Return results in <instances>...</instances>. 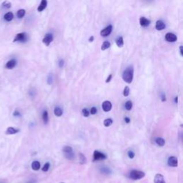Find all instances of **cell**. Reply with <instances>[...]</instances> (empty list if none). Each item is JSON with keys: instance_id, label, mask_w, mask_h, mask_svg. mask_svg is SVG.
I'll use <instances>...</instances> for the list:
<instances>
[{"instance_id": "obj_33", "label": "cell", "mask_w": 183, "mask_h": 183, "mask_svg": "<svg viewBox=\"0 0 183 183\" xmlns=\"http://www.w3.org/2000/svg\"><path fill=\"white\" fill-rule=\"evenodd\" d=\"M3 7H5V8H10L11 7V3L10 2H7V1H5V2L3 3Z\"/></svg>"}, {"instance_id": "obj_21", "label": "cell", "mask_w": 183, "mask_h": 183, "mask_svg": "<svg viewBox=\"0 0 183 183\" xmlns=\"http://www.w3.org/2000/svg\"><path fill=\"white\" fill-rule=\"evenodd\" d=\"M32 168L34 170H39L40 169V163L38 161H34L32 163Z\"/></svg>"}, {"instance_id": "obj_37", "label": "cell", "mask_w": 183, "mask_h": 183, "mask_svg": "<svg viewBox=\"0 0 183 183\" xmlns=\"http://www.w3.org/2000/svg\"><path fill=\"white\" fill-rule=\"evenodd\" d=\"M59 67H63V65H64V60H63V59H61V60L59 61Z\"/></svg>"}, {"instance_id": "obj_25", "label": "cell", "mask_w": 183, "mask_h": 183, "mask_svg": "<svg viewBox=\"0 0 183 183\" xmlns=\"http://www.w3.org/2000/svg\"><path fill=\"white\" fill-rule=\"evenodd\" d=\"M112 122H113V121L112 119H110V118L106 119V120L104 121V125H105L106 127H108L112 124Z\"/></svg>"}, {"instance_id": "obj_27", "label": "cell", "mask_w": 183, "mask_h": 183, "mask_svg": "<svg viewBox=\"0 0 183 183\" xmlns=\"http://www.w3.org/2000/svg\"><path fill=\"white\" fill-rule=\"evenodd\" d=\"M25 14V10H19L17 13V16L18 18H22Z\"/></svg>"}, {"instance_id": "obj_8", "label": "cell", "mask_w": 183, "mask_h": 183, "mask_svg": "<svg viewBox=\"0 0 183 183\" xmlns=\"http://www.w3.org/2000/svg\"><path fill=\"white\" fill-rule=\"evenodd\" d=\"M53 41V35L50 33L46 34V35L44 36V39H43L42 41L46 46H49L50 44V43Z\"/></svg>"}, {"instance_id": "obj_41", "label": "cell", "mask_w": 183, "mask_h": 183, "mask_svg": "<svg viewBox=\"0 0 183 183\" xmlns=\"http://www.w3.org/2000/svg\"><path fill=\"white\" fill-rule=\"evenodd\" d=\"M180 54L182 55H183V52H182V46H180Z\"/></svg>"}, {"instance_id": "obj_35", "label": "cell", "mask_w": 183, "mask_h": 183, "mask_svg": "<svg viewBox=\"0 0 183 183\" xmlns=\"http://www.w3.org/2000/svg\"><path fill=\"white\" fill-rule=\"evenodd\" d=\"M161 99H162V101H163V102H165V101H166V97H165V95L164 93L162 94Z\"/></svg>"}, {"instance_id": "obj_15", "label": "cell", "mask_w": 183, "mask_h": 183, "mask_svg": "<svg viewBox=\"0 0 183 183\" xmlns=\"http://www.w3.org/2000/svg\"><path fill=\"white\" fill-rule=\"evenodd\" d=\"M47 1H46V0H42V1H41V3H40L39 6L38 7V8H37L38 12H42L43 10L47 7Z\"/></svg>"}, {"instance_id": "obj_6", "label": "cell", "mask_w": 183, "mask_h": 183, "mask_svg": "<svg viewBox=\"0 0 183 183\" xmlns=\"http://www.w3.org/2000/svg\"><path fill=\"white\" fill-rule=\"evenodd\" d=\"M167 165H169V167H178V160L176 157H174V156H172V157H169L168 158L167 160Z\"/></svg>"}, {"instance_id": "obj_14", "label": "cell", "mask_w": 183, "mask_h": 183, "mask_svg": "<svg viewBox=\"0 0 183 183\" xmlns=\"http://www.w3.org/2000/svg\"><path fill=\"white\" fill-rule=\"evenodd\" d=\"M16 65H17V62H16L15 59H11V60L7 62V63L6 64V67L7 69H11L12 68H14L16 66Z\"/></svg>"}, {"instance_id": "obj_30", "label": "cell", "mask_w": 183, "mask_h": 183, "mask_svg": "<svg viewBox=\"0 0 183 183\" xmlns=\"http://www.w3.org/2000/svg\"><path fill=\"white\" fill-rule=\"evenodd\" d=\"M129 95V87L126 86L124 89V91H123V95L124 97H127Z\"/></svg>"}, {"instance_id": "obj_29", "label": "cell", "mask_w": 183, "mask_h": 183, "mask_svg": "<svg viewBox=\"0 0 183 183\" xmlns=\"http://www.w3.org/2000/svg\"><path fill=\"white\" fill-rule=\"evenodd\" d=\"M80 163H81V164H84V163L87 162V159H86V157H84V155L83 154H80Z\"/></svg>"}, {"instance_id": "obj_18", "label": "cell", "mask_w": 183, "mask_h": 183, "mask_svg": "<svg viewBox=\"0 0 183 183\" xmlns=\"http://www.w3.org/2000/svg\"><path fill=\"white\" fill-rule=\"evenodd\" d=\"M4 18L7 22H10L14 18V14H13L12 12H7V14H4Z\"/></svg>"}, {"instance_id": "obj_17", "label": "cell", "mask_w": 183, "mask_h": 183, "mask_svg": "<svg viewBox=\"0 0 183 183\" xmlns=\"http://www.w3.org/2000/svg\"><path fill=\"white\" fill-rule=\"evenodd\" d=\"M116 44L117 45V47H122L124 45V41H123V37L122 36H119L115 40Z\"/></svg>"}, {"instance_id": "obj_31", "label": "cell", "mask_w": 183, "mask_h": 183, "mask_svg": "<svg viewBox=\"0 0 183 183\" xmlns=\"http://www.w3.org/2000/svg\"><path fill=\"white\" fill-rule=\"evenodd\" d=\"M82 114H83V116H84V117H87L89 115H90V112H89V111L87 109H86V108H84V109L82 110Z\"/></svg>"}, {"instance_id": "obj_5", "label": "cell", "mask_w": 183, "mask_h": 183, "mask_svg": "<svg viewBox=\"0 0 183 183\" xmlns=\"http://www.w3.org/2000/svg\"><path fill=\"white\" fill-rule=\"evenodd\" d=\"M112 28H113L112 25H111V24L108 25L107 27H105V29H103L100 32L101 36L103 37H106L109 36L110 34H111L112 31Z\"/></svg>"}, {"instance_id": "obj_44", "label": "cell", "mask_w": 183, "mask_h": 183, "mask_svg": "<svg viewBox=\"0 0 183 183\" xmlns=\"http://www.w3.org/2000/svg\"><path fill=\"white\" fill-rule=\"evenodd\" d=\"M61 183H63V182H61Z\"/></svg>"}, {"instance_id": "obj_16", "label": "cell", "mask_w": 183, "mask_h": 183, "mask_svg": "<svg viewBox=\"0 0 183 183\" xmlns=\"http://www.w3.org/2000/svg\"><path fill=\"white\" fill-rule=\"evenodd\" d=\"M100 172L104 175H110L112 173L111 169H110L107 167H102L100 168Z\"/></svg>"}, {"instance_id": "obj_2", "label": "cell", "mask_w": 183, "mask_h": 183, "mask_svg": "<svg viewBox=\"0 0 183 183\" xmlns=\"http://www.w3.org/2000/svg\"><path fill=\"white\" fill-rule=\"evenodd\" d=\"M145 176V172L142 171L137 170V169H132L130 171L129 174V178L133 180H139L142 179Z\"/></svg>"}, {"instance_id": "obj_42", "label": "cell", "mask_w": 183, "mask_h": 183, "mask_svg": "<svg viewBox=\"0 0 183 183\" xmlns=\"http://www.w3.org/2000/svg\"><path fill=\"white\" fill-rule=\"evenodd\" d=\"M93 40H94V37L93 36H92L90 39H89V41H90V42H92V41H93Z\"/></svg>"}, {"instance_id": "obj_1", "label": "cell", "mask_w": 183, "mask_h": 183, "mask_svg": "<svg viewBox=\"0 0 183 183\" xmlns=\"http://www.w3.org/2000/svg\"><path fill=\"white\" fill-rule=\"evenodd\" d=\"M134 76V69L132 67H129L122 73V79L124 82H126L128 84L132 83L133 80Z\"/></svg>"}, {"instance_id": "obj_11", "label": "cell", "mask_w": 183, "mask_h": 183, "mask_svg": "<svg viewBox=\"0 0 183 183\" xmlns=\"http://www.w3.org/2000/svg\"><path fill=\"white\" fill-rule=\"evenodd\" d=\"M154 183H165L164 177L161 174H157L154 178Z\"/></svg>"}, {"instance_id": "obj_24", "label": "cell", "mask_w": 183, "mask_h": 183, "mask_svg": "<svg viewBox=\"0 0 183 183\" xmlns=\"http://www.w3.org/2000/svg\"><path fill=\"white\" fill-rule=\"evenodd\" d=\"M110 41H104L103 43H102V47H101V50H102V51H104V50H107V49L110 48Z\"/></svg>"}, {"instance_id": "obj_39", "label": "cell", "mask_w": 183, "mask_h": 183, "mask_svg": "<svg viewBox=\"0 0 183 183\" xmlns=\"http://www.w3.org/2000/svg\"><path fill=\"white\" fill-rule=\"evenodd\" d=\"M27 183H37V181L35 180H29Z\"/></svg>"}, {"instance_id": "obj_36", "label": "cell", "mask_w": 183, "mask_h": 183, "mask_svg": "<svg viewBox=\"0 0 183 183\" xmlns=\"http://www.w3.org/2000/svg\"><path fill=\"white\" fill-rule=\"evenodd\" d=\"M112 74H110L109 75V77H107V80H106V83H108V82H110V81H111V79H112Z\"/></svg>"}, {"instance_id": "obj_22", "label": "cell", "mask_w": 183, "mask_h": 183, "mask_svg": "<svg viewBox=\"0 0 183 183\" xmlns=\"http://www.w3.org/2000/svg\"><path fill=\"white\" fill-rule=\"evenodd\" d=\"M54 113L55 115L56 116V117H61L62 114V113H63V111H62V110L61 109L60 107H56L54 108Z\"/></svg>"}, {"instance_id": "obj_32", "label": "cell", "mask_w": 183, "mask_h": 183, "mask_svg": "<svg viewBox=\"0 0 183 183\" xmlns=\"http://www.w3.org/2000/svg\"><path fill=\"white\" fill-rule=\"evenodd\" d=\"M127 154H128L129 158L130 159H133L134 157H135V152L132 150H129L128 152H127Z\"/></svg>"}, {"instance_id": "obj_43", "label": "cell", "mask_w": 183, "mask_h": 183, "mask_svg": "<svg viewBox=\"0 0 183 183\" xmlns=\"http://www.w3.org/2000/svg\"><path fill=\"white\" fill-rule=\"evenodd\" d=\"M178 97H176L175 99V103H178Z\"/></svg>"}, {"instance_id": "obj_7", "label": "cell", "mask_w": 183, "mask_h": 183, "mask_svg": "<svg viewBox=\"0 0 183 183\" xmlns=\"http://www.w3.org/2000/svg\"><path fill=\"white\" fill-rule=\"evenodd\" d=\"M165 39L166 41H169V42H175V41H176L177 39H178V37H177V36L175 34L171 33V32H168V33H167L166 35H165Z\"/></svg>"}, {"instance_id": "obj_12", "label": "cell", "mask_w": 183, "mask_h": 183, "mask_svg": "<svg viewBox=\"0 0 183 183\" xmlns=\"http://www.w3.org/2000/svg\"><path fill=\"white\" fill-rule=\"evenodd\" d=\"M150 20L147 19V18H145V17H140V19H139V24H140V25L142 27H148L149 24H150Z\"/></svg>"}, {"instance_id": "obj_9", "label": "cell", "mask_w": 183, "mask_h": 183, "mask_svg": "<svg viewBox=\"0 0 183 183\" xmlns=\"http://www.w3.org/2000/svg\"><path fill=\"white\" fill-rule=\"evenodd\" d=\"M112 103L110 101H105V102H103V103H102V110L105 112H110V110H112Z\"/></svg>"}, {"instance_id": "obj_3", "label": "cell", "mask_w": 183, "mask_h": 183, "mask_svg": "<svg viewBox=\"0 0 183 183\" xmlns=\"http://www.w3.org/2000/svg\"><path fill=\"white\" fill-rule=\"evenodd\" d=\"M63 151L64 154H65V157H66L68 160H72L74 157V154L73 152V150L71 147L69 146H65L63 147Z\"/></svg>"}, {"instance_id": "obj_40", "label": "cell", "mask_w": 183, "mask_h": 183, "mask_svg": "<svg viewBox=\"0 0 183 183\" xmlns=\"http://www.w3.org/2000/svg\"><path fill=\"white\" fill-rule=\"evenodd\" d=\"M20 115V113L18 111H15L14 112V116H19Z\"/></svg>"}, {"instance_id": "obj_10", "label": "cell", "mask_w": 183, "mask_h": 183, "mask_svg": "<svg viewBox=\"0 0 183 183\" xmlns=\"http://www.w3.org/2000/svg\"><path fill=\"white\" fill-rule=\"evenodd\" d=\"M27 40L26 33H19L14 39V42L15 41H25Z\"/></svg>"}, {"instance_id": "obj_34", "label": "cell", "mask_w": 183, "mask_h": 183, "mask_svg": "<svg viewBox=\"0 0 183 183\" xmlns=\"http://www.w3.org/2000/svg\"><path fill=\"white\" fill-rule=\"evenodd\" d=\"M97 112V108L95 107H93L91 108V110H90V113H91L92 114H95Z\"/></svg>"}, {"instance_id": "obj_26", "label": "cell", "mask_w": 183, "mask_h": 183, "mask_svg": "<svg viewBox=\"0 0 183 183\" xmlns=\"http://www.w3.org/2000/svg\"><path fill=\"white\" fill-rule=\"evenodd\" d=\"M124 107H125V109L127 110H128V111H129V110H132V102H131V101H127V102H126L125 105H124Z\"/></svg>"}, {"instance_id": "obj_13", "label": "cell", "mask_w": 183, "mask_h": 183, "mask_svg": "<svg viewBox=\"0 0 183 183\" xmlns=\"http://www.w3.org/2000/svg\"><path fill=\"white\" fill-rule=\"evenodd\" d=\"M155 28L157 30H163V29L165 28V24L161 20L157 21V22H156Z\"/></svg>"}, {"instance_id": "obj_45", "label": "cell", "mask_w": 183, "mask_h": 183, "mask_svg": "<svg viewBox=\"0 0 183 183\" xmlns=\"http://www.w3.org/2000/svg\"><path fill=\"white\" fill-rule=\"evenodd\" d=\"M1 183H4V182H1Z\"/></svg>"}, {"instance_id": "obj_4", "label": "cell", "mask_w": 183, "mask_h": 183, "mask_svg": "<svg viewBox=\"0 0 183 183\" xmlns=\"http://www.w3.org/2000/svg\"><path fill=\"white\" fill-rule=\"evenodd\" d=\"M107 159L106 154L101 152L95 150L93 154V160L94 161H99V160H103Z\"/></svg>"}, {"instance_id": "obj_20", "label": "cell", "mask_w": 183, "mask_h": 183, "mask_svg": "<svg viewBox=\"0 0 183 183\" xmlns=\"http://www.w3.org/2000/svg\"><path fill=\"white\" fill-rule=\"evenodd\" d=\"M18 132H19V129H14L13 128V127H9V128L7 129L6 134H7V135H14V134L17 133Z\"/></svg>"}, {"instance_id": "obj_28", "label": "cell", "mask_w": 183, "mask_h": 183, "mask_svg": "<svg viewBox=\"0 0 183 183\" xmlns=\"http://www.w3.org/2000/svg\"><path fill=\"white\" fill-rule=\"evenodd\" d=\"M50 163H46L44 166H43L42 169H42L43 172H47V171L49 170V169H50Z\"/></svg>"}, {"instance_id": "obj_19", "label": "cell", "mask_w": 183, "mask_h": 183, "mask_svg": "<svg viewBox=\"0 0 183 183\" xmlns=\"http://www.w3.org/2000/svg\"><path fill=\"white\" fill-rule=\"evenodd\" d=\"M155 142L157 143V145L160 147L164 146L165 144V139L162 137H157V139H155Z\"/></svg>"}, {"instance_id": "obj_38", "label": "cell", "mask_w": 183, "mask_h": 183, "mask_svg": "<svg viewBox=\"0 0 183 183\" xmlns=\"http://www.w3.org/2000/svg\"><path fill=\"white\" fill-rule=\"evenodd\" d=\"M124 121H125L126 123H129L130 122V119H129V117H124Z\"/></svg>"}, {"instance_id": "obj_23", "label": "cell", "mask_w": 183, "mask_h": 183, "mask_svg": "<svg viewBox=\"0 0 183 183\" xmlns=\"http://www.w3.org/2000/svg\"><path fill=\"white\" fill-rule=\"evenodd\" d=\"M42 119H43V121H44V124H47V123L48 122L49 116H48V112H47V110H44V111L43 112Z\"/></svg>"}]
</instances>
